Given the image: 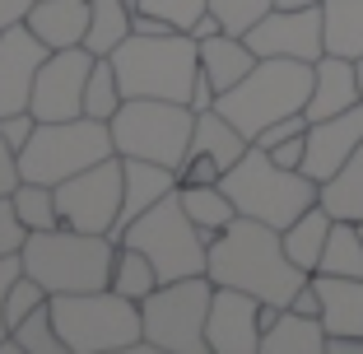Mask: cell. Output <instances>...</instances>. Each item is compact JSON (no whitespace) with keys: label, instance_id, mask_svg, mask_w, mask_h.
Masks as SVG:
<instances>
[{"label":"cell","instance_id":"obj_11","mask_svg":"<svg viewBox=\"0 0 363 354\" xmlns=\"http://www.w3.org/2000/svg\"><path fill=\"white\" fill-rule=\"evenodd\" d=\"M121 192H126V177H121V154L94 163V168L75 172L56 187V205H61V224L79 228V233H107L121 215Z\"/></svg>","mask_w":363,"mask_h":354},{"label":"cell","instance_id":"obj_22","mask_svg":"<svg viewBox=\"0 0 363 354\" xmlns=\"http://www.w3.org/2000/svg\"><path fill=\"white\" fill-rule=\"evenodd\" d=\"M261 354H326V322L298 308H279V317L261 331Z\"/></svg>","mask_w":363,"mask_h":354},{"label":"cell","instance_id":"obj_4","mask_svg":"<svg viewBox=\"0 0 363 354\" xmlns=\"http://www.w3.org/2000/svg\"><path fill=\"white\" fill-rule=\"evenodd\" d=\"M219 187L233 196L238 215L261 219V224H270V228H289L303 210H312V205L321 201L317 177H308L303 168H279L261 145H252V150L219 177Z\"/></svg>","mask_w":363,"mask_h":354},{"label":"cell","instance_id":"obj_45","mask_svg":"<svg viewBox=\"0 0 363 354\" xmlns=\"http://www.w3.org/2000/svg\"><path fill=\"white\" fill-rule=\"evenodd\" d=\"M214 103H219V89H214L210 75L201 70V75H196V89H191V108H196V112H210Z\"/></svg>","mask_w":363,"mask_h":354},{"label":"cell","instance_id":"obj_28","mask_svg":"<svg viewBox=\"0 0 363 354\" xmlns=\"http://www.w3.org/2000/svg\"><path fill=\"white\" fill-rule=\"evenodd\" d=\"M321 205H326L335 219L363 224V145L345 159V168L335 172V177L321 182Z\"/></svg>","mask_w":363,"mask_h":354},{"label":"cell","instance_id":"obj_12","mask_svg":"<svg viewBox=\"0 0 363 354\" xmlns=\"http://www.w3.org/2000/svg\"><path fill=\"white\" fill-rule=\"evenodd\" d=\"M98 56L89 47H61V52H47L43 70L33 79V98L28 108L38 121H70L84 117V84L89 70H94Z\"/></svg>","mask_w":363,"mask_h":354},{"label":"cell","instance_id":"obj_6","mask_svg":"<svg viewBox=\"0 0 363 354\" xmlns=\"http://www.w3.org/2000/svg\"><path fill=\"white\" fill-rule=\"evenodd\" d=\"M52 317L70 354H126L145 336L140 303L117 289L52 294Z\"/></svg>","mask_w":363,"mask_h":354},{"label":"cell","instance_id":"obj_27","mask_svg":"<svg viewBox=\"0 0 363 354\" xmlns=\"http://www.w3.org/2000/svg\"><path fill=\"white\" fill-rule=\"evenodd\" d=\"M177 196H182V205H186V215L196 219V228H201L205 238L224 233V228H228V224L238 219V205H233V196H228V192H224L219 182L177 187Z\"/></svg>","mask_w":363,"mask_h":354},{"label":"cell","instance_id":"obj_15","mask_svg":"<svg viewBox=\"0 0 363 354\" xmlns=\"http://www.w3.org/2000/svg\"><path fill=\"white\" fill-rule=\"evenodd\" d=\"M47 52H52V47H47L28 23L0 28V117L28 108L33 79H38V70H43Z\"/></svg>","mask_w":363,"mask_h":354},{"label":"cell","instance_id":"obj_8","mask_svg":"<svg viewBox=\"0 0 363 354\" xmlns=\"http://www.w3.org/2000/svg\"><path fill=\"white\" fill-rule=\"evenodd\" d=\"M112 126L98 117H70V121H38L33 140L19 150V168L28 182L61 187L65 177L112 159Z\"/></svg>","mask_w":363,"mask_h":354},{"label":"cell","instance_id":"obj_7","mask_svg":"<svg viewBox=\"0 0 363 354\" xmlns=\"http://www.w3.org/2000/svg\"><path fill=\"white\" fill-rule=\"evenodd\" d=\"M107 126L121 159H154L182 168L196 135V108L172 98H126Z\"/></svg>","mask_w":363,"mask_h":354},{"label":"cell","instance_id":"obj_44","mask_svg":"<svg viewBox=\"0 0 363 354\" xmlns=\"http://www.w3.org/2000/svg\"><path fill=\"white\" fill-rule=\"evenodd\" d=\"M38 0H0V28H14V23H28V10Z\"/></svg>","mask_w":363,"mask_h":354},{"label":"cell","instance_id":"obj_1","mask_svg":"<svg viewBox=\"0 0 363 354\" xmlns=\"http://www.w3.org/2000/svg\"><path fill=\"white\" fill-rule=\"evenodd\" d=\"M205 275L214 284L257 294L261 303H275V308H289L294 294L308 284V270L294 266V257L284 252V233L261 224V219H247V215H238L224 233L210 238Z\"/></svg>","mask_w":363,"mask_h":354},{"label":"cell","instance_id":"obj_48","mask_svg":"<svg viewBox=\"0 0 363 354\" xmlns=\"http://www.w3.org/2000/svg\"><path fill=\"white\" fill-rule=\"evenodd\" d=\"M186 33H191L196 43H205V38H214V33H224V23H219V19H214V14H210V10H205V14H201V19H196V23H191V28H186Z\"/></svg>","mask_w":363,"mask_h":354},{"label":"cell","instance_id":"obj_46","mask_svg":"<svg viewBox=\"0 0 363 354\" xmlns=\"http://www.w3.org/2000/svg\"><path fill=\"white\" fill-rule=\"evenodd\" d=\"M289 308L308 312V317H321V294H317V284H312V275H308V284L294 294V303H289Z\"/></svg>","mask_w":363,"mask_h":354},{"label":"cell","instance_id":"obj_19","mask_svg":"<svg viewBox=\"0 0 363 354\" xmlns=\"http://www.w3.org/2000/svg\"><path fill=\"white\" fill-rule=\"evenodd\" d=\"M321 294V322L326 336H363V280L354 275H312Z\"/></svg>","mask_w":363,"mask_h":354},{"label":"cell","instance_id":"obj_35","mask_svg":"<svg viewBox=\"0 0 363 354\" xmlns=\"http://www.w3.org/2000/svg\"><path fill=\"white\" fill-rule=\"evenodd\" d=\"M47 299H52V294H47L33 275H19V280H14V284H10V299H5V322H10V331L23 322V317H28V312L43 308Z\"/></svg>","mask_w":363,"mask_h":354},{"label":"cell","instance_id":"obj_25","mask_svg":"<svg viewBox=\"0 0 363 354\" xmlns=\"http://www.w3.org/2000/svg\"><path fill=\"white\" fill-rule=\"evenodd\" d=\"M135 33V10L126 0H89V33L84 47L94 56H112Z\"/></svg>","mask_w":363,"mask_h":354},{"label":"cell","instance_id":"obj_41","mask_svg":"<svg viewBox=\"0 0 363 354\" xmlns=\"http://www.w3.org/2000/svg\"><path fill=\"white\" fill-rule=\"evenodd\" d=\"M23 275V257L10 252V257H0V341L10 336V322H5V299H10V284Z\"/></svg>","mask_w":363,"mask_h":354},{"label":"cell","instance_id":"obj_5","mask_svg":"<svg viewBox=\"0 0 363 354\" xmlns=\"http://www.w3.org/2000/svg\"><path fill=\"white\" fill-rule=\"evenodd\" d=\"M312 65L317 61H294V56H261L252 65V75L242 84H233L228 94H219L214 108L224 112L247 140H257L270 121L294 117L308 108L312 98Z\"/></svg>","mask_w":363,"mask_h":354},{"label":"cell","instance_id":"obj_23","mask_svg":"<svg viewBox=\"0 0 363 354\" xmlns=\"http://www.w3.org/2000/svg\"><path fill=\"white\" fill-rule=\"evenodd\" d=\"M331 224H335V215L317 201L312 210H303L289 228H279V233H284V252L294 257V266H303L308 275H317L321 252H326V238H331Z\"/></svg>","mask_w":363,"mask_h":354},{"label":"cell","instance_id":"obj_51","mask_svg":"<svg viewBox=\"0 0 363 354\" xmlns=\"http://www.w3.org/2000/svg\"><path fill=\"white\" fill-rule=\"evenodd\" d=\"M359 233H363V224H359Z\"/></svg>","mask_w":363,"mask_h":354},{"label":"cell","instance_id":"obj_9","mask_svg":"<svg viewBox=\"0 0 363 354\" xmlns=\"http://www.w3.org/2000/svg\"><path fill=\"white\" fill-rule=\"evenodd\" d=\"M121 243L140 247L154 261L159 280H186V275H205L210 266V238L196 228V219L186 215L182 196H163L159 205H150L135 224L121 233Z\"/></svg>","mask_w":363,"mask_h":354},{"label":"cell","instance_id":"obj_18","mask_svg":"<svg viewBox=\"0 0 363 354\" xmlns=\"http://www.w3.org/2000/svg\"><path fill=\"white\" fill-rule=\"evenodd\" d=\"M354 103H363L359 98V61H350V56H321L317 65H312V98H308V121H321V117H335V112L354 108Z\"/></svg>","mask_w":363,"mask_h":354},{"label":"cell","instance_id":"obj_38","mask_svg":"<svg viewBox=\"0 0 363 354\" xmlns=\"http://www.w3.org/2000/svg\"><path fill=\"white\" fill-rule=\"evenodd\" d=\"M312 121H308V112H294V117H279V121H270L266 131H261L252 145H261V150H275V145H284V140H294V135H303Z\"/></svg>","mask_w":363,"mask_h":354},{"label":"cell","instance_id":"obj_13","mask_svg":"<svg viewBox=\"0 0 363 354\" xmlns=\"http://www.w3.org/2000/svg\"><path fill=\"white\" fill-rule=\"evenodd\" d=\"M205 341H210V354H261V299L247 289L214 284Z\"/></svg>","mask_w":363,"mask_h":354},{"label":"cell","instance_id":"obj_30","mask_svg":"<svg viewBox=\"0 0 363 354\" xmlns=\"http://www.w3.org/2000/svg\"><path fill=\"white\" fill-rule=\"evenodd\" d=\"M159 284H163V280H159V270H154V261L145 257L140 247L117 243V261H112V289L140 303V299H150Z\"/></svg>","mask_w":363,"mask_h":354},{"label":"cell","instance_id":"obj_24","mask_svg":"<svg viewBox=\"0 0 363 354\" xmlns=\"http://www.w3.org/2000/svg\"><path fill=\"white\" fill-rule=\"evenodd\" d=\"M321 33L331 56L363 61V0H321Z\"/></svg>","mask_w":363,"mask_h":354},{"label":"cell","instance_id":"obj_17","mask_svg":"<svg viewBox=\"0 0 363 354\" xmlns=\"http://www.w3.org/2000/svg\"><path fill=\"white\" fill-rule=\"evenodd\" d=\"M121 177H126V192H121V215L117 224L107 228V238L112 243H121V233H126L130 224H135L150 205H159L163 196L177 192V168H168V163H154V159H121Z\"/></svg>","mask_w":363,"mask_h":354},{"label":"cell","instance_id":"obj_16","mask_svg":"<svg viewBox=\"0 0 363 354\" xmlns=\"http://www.w3.org/2000/svg\"><path fill=\"white\" fill-rule=\"evenodd\" d=\"M359 145H363V103H354V108L335 112V117H321V121L308 126V159H303V172L317 177V182H326V177H335V172L345 168V159H350Z\"/></svg>","mask_w":363,"mask_h":354},{"label":"cell","instance_id":"obj_33","mask_svg":"<svg viewBox=\"0 0 363 354\" xmlns=\"http://www.w3.org/2000/svg\"><path fill=\"white\" fill-rule=\"evenodd\" d=\"M14 341L23 345V354H70L56 331V317H52V299L43 303L38 312H28L19 326H14Z\"/></svg>","mask_w":363,"mask_h":354},{"label":"cell","instance_id":"obj_34","mask_svg":"<svg viewBox=\"0 0 363 354\" xmlns=\"http://www.w3.org/2000/svg\"><path fill=\"white\" fill-rule=\"evenodd\" d=\"M270 10H275V0H210V14L224 23V33H238V38L257 28Z\"/></svg>","mask_w":363,"mask_h":354},{"label":"cell","instance_id":"obj_42","mask_svg":"<svg viewBox=\"0 0 363 354\" xmlns=\"http://www.w3.org/2000/svg\"><path fill=\"white\" fill-rule=\"evenodd\" d=\"M23 182V168H19V150H14L10 140L0 135V196H10L14 187Z\"/></svg>","mask_w":363,"mask_h":354},{"label":"cell","instance_id":"obj_32","mask_svg":"<svg viewBox=\"0 0 363 354\" xmlns=\"http://www.w3.org/2000/svg\"><path fill=\"white\" fill-rule=\"evenodd\" d=\"M121 103H126V94H121L117 65H112V56H98L94 70H89V84H84V117L112 121Z\"/></svg>","mask_w":363,"mask_h":354},{"label":"cell","instance_id":"obj_43","mask_svg":"<svg viewBox=\"0 0 363 354\" xmlns=\"http://www.w3.org/2000/svg\"><path fill=\"white\" fill-rule=\"evenodd\" d=\"M270 159L279 163V168H303V159H308V131L294 140H284V145H275V150H266Z\"/></svg>","mask_w":363,"mask_h":354},{"label":"cell","instance_id":"obj_29","mask_svg":"<svg viewBox=\"0 0 363 354\" xmlns=\"http://www.w3.org/2000/svg\"><path fill=\"white\" fill-rule=\"evenodd\" d=\"M321 275H354L363 280V233L354 219H335L331 238H326V252H321Z\"/></svg>","mask_w":363,"mask_h":354},{"label":"cell","instance_id":"obj_2","mask_svg":"<svg viewBox=\"0 0 363 354\" xmlns=\"http://www.w3.org/2000/svg\"><path fill=\"white\" fill-rule=\"evenodd\" d=\"M19 257L23 275H33L47 294H84V289H112L117 243L107 233H79L70 224H56L23 238Z\"/></svg>","mask_w":363,"mask_h":354},{"label":"cell","instance_id":"obj_20","mask_svg":"<svg viewBox=\"0 0 363 354\" xmlns=\"http://www.w3.org/2000/svg\"><path fill=\"white\" fill-rule=\"evenodd\" d=\"M28 28L38 33L52 52H61V47H84L89 0H38L28 10Z\"/></svg>","mask_w":363,"mask_h":354},{"label":"cell","instance_id":"obj_14","mask_svg":"<svg viewBox=\"0 0 363 354\" xmlns=\"http://www.w3.org/2000/svg\"><path fill=\"white\" fill-rule=\"evenodd\" d=\"M257 56H294V61H321L326 33H321V5L317 10H270L257 28L242 33Z\"/></svg>","mask_w":363,"mask_h":354},{"label":"cell","instance_id":"obj_39","mask_svg":"<svg viewBox=\"0 0 363 354\" xmlns=\"http://www.w3.org/2000/svg\"><path fill=\"white\" fill-rule=\"evenodd\" d=\"M23 238H28V228L19 224V215H14L10 196H0V257H10V252H19Z\"/></svg>","mask_w":363,"mask_h":354},{"label":"cell","instance_id":"obj_21","mask_svg":"<svg viewBox=\"0 0 363 354\" xmlns=\"http://www.w3.org/2000/svg\"><path fill=\"white\" fill-rule=\"evenodd\" d=\"M257 61L261 56L252 52L247 38H238V33H214V38L201 43V70L210 75V84L219 89V94H228L233 84H242Z\"/></svg>","mask_w":363,"mask_h":354},{"label":"cell","instance_id":"obj_49","mask_svg":"<svg viewBox=\"0 0 363 354\" xmlns=\"http://www.w3.org/2000/svg\"><path fill=\"white\" fill-rule=\"evenodd\" d=\"M321 0H275V10H317Z\"/></svg>","mask_w":363,"mask_h":354},{"label":"cell","instance_id":"obj_50","mask_svg":"<svg viewBox=\"0 0 363 354\" xmlns=\"http://www.w3.org/2000/svg\"><path fill=\"white\" fill-rule=\"evenodd\" d=\"M359 98H363V61H359Z\"/></svg>","mask_w":363,"mask_h":354},{"label":"cell","instance_id":"obj_3","mask_svg":"<svg viewBox=\"0 0 363 354\" xmlns=\"http://www.w3.org/2000/svg\"><path fill=\"white\" fill-rule=\"evenodd\" d=\"M121 94L126 98H172L191 103L196 75H201V43L186 28L172 33H130L112 52Z\"/></svg>","mask_w":363,"mask_h":354},{"label":"cell","instance_id":"obj_36","mask_svg":"<svg viewBox=\"0 0 363 354\" xmlns=\"http://www.w3.org/2000/svg\"><path fill=\"white\" fill-rule=\"evenodd\" d=\"M140 10H145V14H159V19L177 23V28H191V23L210 10V0H140Z\"/></svg>","mask_w":363,"mask_h":354},{"label":"cell","instance_id":"obj_40","mask_svg":"<svg viewBox=\"0 0 363 354\" xmlns=\"http://www.w3.org/2000/svg\"><path fill=\"white\" fill-rule=\"evenodd\" d=\"M33 131H38V117H33V108H23V112H10V117H0V135L10 140L14 150H23L33 140Z\"/></svg>","mask_w":363,"mask_h":354},{"label":"cell","instance_id":"obj_26","mask_svg":"<svg viewBox=\"0 0 363 354\" xmlns=\"http://www.w3.org/2000/svg\"><path fill=\"white\" fill-rule=\"evenodd\" d=\"M191 145H196V150H205L210 159H219V163H224V172L233 168L247 150H252V140H247L219 108L196 112V135H191Z\"/></svg>","mask_w":363,"mask_h":354},{"label":"cell","instance_id":"obj_31","mask_svg":"<svg viewBox=\"0 0 363 354\" xmlns=\"http://www.w3.org/2000/svg\"><path fill=\"white\" fill-rule=\"evenodd\" d=\"M10 205H14V215H19V224L28 228V233H43V228L61 224L56 187H47V182H28V177H23V182L10 192Z\"/></svg>","mask_w":363,"mask_h":354},{"label":"cell","instance_id":"obj_37","mask_svg":"<svg viewBox=\"0 0 363 354\" xmlns=\"http://www.w3.org/2000/svg\"><path fill=\"white\" fill-rule=\"evenodd\" d=\"M224 177V163L219 159H210L205 150H186V159H182V168H177V182L182 187H196V182H219Z\"/></svg>","mask_w":363,"mask_h":354},{"label":"cell","instance_id":"obj_10","mask_svg":"<svg viewBox=\"0 0 363 354\" xmlns=\"http://www.w3.org/2000/svg\"><path fill=\"white\" fill-rule=\"evenodd\" d=\"M210 299H214L210 275L163 280L150 299H140L145 341L159 345V354H210V341H205Z\"/></svg>","mask_w":363,"mask_h":354},{"label":"cell","instance_id":"obj_47","mask_svg":"<svg viewBox=\"0 0 363 354\" xmlns=\"http://www.w3.org/2000/svg\"><path fill=\"white\" fill-rule=\"evenodd\" d=\"M326 354H363V336H326Z\"/></svg>","mask_w":363,"mask_h":354}]
</instances>
